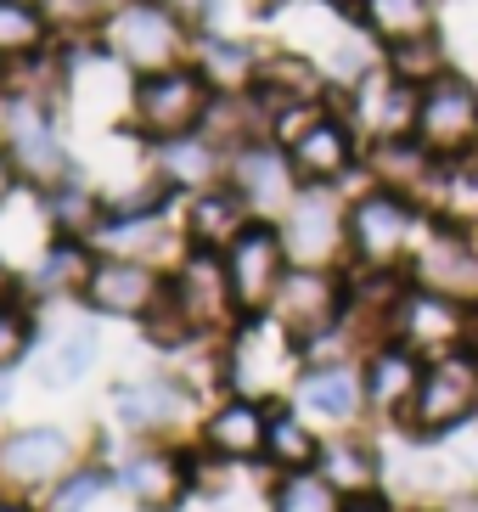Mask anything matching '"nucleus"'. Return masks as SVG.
<instances>
[{
  "instance_id": "1",
  "label": "nucleus",
  "mask_w": 478,
  "mask_h": 512,
  "mask_svg": "<svg viewBox=\"0 0 478 512\" xmlns=\"http://www.w3.org/2000/svg\"><path fill=\"white\" fill-rule=\"evenodd\" d=\"M428 209L417 197L389 192V186H366L349 203V265L355 271H400L411 265L417 242L428 237Z\"/></svg>"
},
{
  "instance_id": "2",
  "label": "nucleus",
  "mask_w": 478,
  "mask_h": 512,
  "mask_svg": "<svg viewBox=\"0 0 478 512\" xmlns=\"http://www.w3.org/2000/svg\"><path fill=\"white\" fill-rule=\"evenodd\" d=\"M276 141L293 158V175L299 186H338L344 175H355V164H366V141L349 124L344 107H304V113H287L276 119Z\"/></svg>"
},
{
  "instance_id": "3",
  "label": "nucleus",
  "mask_w": 478,
  "mask_h": 512,
  "mask_svg": "<svg viewBox=\"0 0 478 512\" xmlns=\"http://www.w3.org/2000/svg\"><path fill=\"white\" fill-rule=\"evenodd\" d=\"M478 417V361L473 349H450V355H434L428 372L417 383V400L405 411V434L411 439H439L450 428H467Z\"/></svg>"
},
{
  "instance_id": "4",
  "label": "nucleus",
  "mask_w": 478,
  "mask_h": 512,
  "mask_svg": "<svg viewBox=\"0 0 478 512\" xmlns=\"http://www.w3.org/2000/svg\"><path fill=\"white\" fill-rule=\"evenodd\" d=\"M417 141L434 152L439 164H462L478 152V79L462 68L439 74L434 85H422L417 102Z\"/></svg>"
},
{
  "instance_id": "5",
  "label": "nucleus",
  "mask_w": 478,
  "mask_h": 512,
  "mask_svg": "<svg viewBox=\"0 0 478 512\" xmlns=\"http://www.w3.org/2000/svg\"><path fill=\"white\" fill-rule=\"evenodd\" d=\"M293 265H327L338 271V259H349V203L338 186H299V197L287 203L276 220Z\"/></svg>"
},
{
  "instance_id": "6",
  "label": "nucleus",
  "mask_w": 478,
  "mask_h": 512,
  "mask_svg": "<svg viewBox=\"0 0 478 512\" xmlns=\"http://www.w3.org/2000/svg\"><path fill=\"white\" fill-rule=\"evenodd\" d=\"M417 102H422V91L417 85H405L389 62H372L360 79L344 85V113H349V124L360 130L366 147L417 136Z\"/></svg>"
},
{
  "instance_id": "7",
  "label": "nucleus",
  "mask_w": 478,
  "mask_h": 512,
  "mask_svg": "<svg viewBox=\"0 0 478 512\" xmlns=\"http://www.w3.org/2000/svg\"><path fill=\"white\" fill-rule=\"evenodd\" d=\"M209 102L214 85L203 79V68H158L135 85V124L158 141L192 136V130H203Z\"/></svg>"
},
{
  "instance_id": "8",
  "label": "nucleus",
  "mask_w": 478,
  "mask_h": 512,
  "mask_svg": "<svg viewBox=\"0 0 478 512\" xmlns=\"http://www.w3.org/2000/svg\"><path fill=\"white\" fill-rule=\"evenodd\" d=\"M349 310V276L327 271V265H293L270 299V316L282 321L299 344H315L321 332L344 327Z\"/></svg>"
},
{
  "instance_id": "9",
  "label": "nucleus",
  "mask_w": 478,
  "mask_h": 512,
  "mask_svg": "<svg viewBox=\"0 0 478 512\" xmlns=\"http://www.w3.org/2000/svg\"><path fill=\"white\" fill-rule=\"evenodd\" d=\"M473 316L478 310H467V304L405 282V293L394 299V316H389V338H400L405 349H417L422 361H434V355H450V349H467Z\"/></svg>"
},
{
  "instance_id": "10",
  "label": "nucleus",
  "mask_w": 478,
  "mask_h": 512,
  "mask_svg": "<svg viewBox=\"0 0 478 512\" xmlns=\"http://www.w3.org/2000/svg\"><path fill=\"white\" fill-rule=\"evenodd\" d=\"M299 355H304L299 338L270 316V310H259V316H248L242 332L231 338V361H225V372H231V383L254 400V394L282 389L287 377H293V366H299Z\"/></svg>"
},
{
  "instance_id": "11",
  "label": "nucleus",
  "mask_w": 478,
  "mask_h": 512,
  "mask_svg": "<svg viewBox=\"0 0 478 512\" xmlns=\"http://www.w3.org/2000/svg\"><path fill=\"white\" fill-rule=\"evenodd\" d=\"M287 271H293V259H287V242H282L276 220H254L225 248V276H231V293H237L242 316L270 310V299H276V287H282Z\"/></svg>"
},
{
  "instance_id": "12",
  "label": "nucleus",
  "mask_w": 478,
  "mask_h": 512,
  "mask_svg": "<svg viewBox=\"0 0 478 512\" xmlns=\"http://www.w3.org/2000/svg\"><path fill=\"white\" fill-rule=\"evenodd\" d=\"M405 282L445 293V299L478 310V237L473 231H450V226H428V237L417 242V254L405 265Z\"/></svg>"
},
{
  "instance_id": "13",
  "label": "nucleus",
  "mask_w": 478,
  "mask_h": 512,
  "mask_svg": "<svg viewBox=\"0 0 478 512\" xmlns=\"http://www.w3.org/2000/svg\"><path fill=\"white\" fill-rule=\"evenodd\" d=\"M180 29H186V23H180L175 12H164L158 0H130V6H119L113 23H107V46H113L119 62H130L141 74H158V68L175 62Z\"/></svg>"
},
{
  "instance_id": "14",
  "label": "nucleus",
  "mask_w": 478,
  "mask_h": 512,
  "mask_svg": "<svg viewBox=\"0 0 478 512\" xmlns=\"http://www.w3.org/2000/svg\"><path fill=\"white\" fill-rule=\"evenodd\" d=\"M169 304H175L192 332H214L237 316V293H231V276H225V254L214 248H197L192 259H180L175 282H169Z\"/></svg>"
},
{
  "instance_id": "15",
  "label": "nucleus",
  "mask_w": 478,
  "mask_h": 512,
  "mask_svg": "<svg viewBox=\"0 0 478 512\" xmlns=\"http://www.w3.org/2000/svg\"><path fill=\"white\" fill-rule=\"evenodd\" d=\"M231 186L254 209V220H282L287 203L299 197V175L282 141H254V147L231 152Z\"/></svg>"
},
{
  "instance_id": "16",
  "label": "nucleus",
  "mask_w": 478,
  "mask_h": 512,
  "mask_svg": "<svg viewBox=\"0 0 478 512\" xmlns=\"http://www.w3.org/2000/svg\"><path fill=\"white\" fill-rule=\"evenodd\" d=\"M327 68L304 51H265L254 68V85L248 91L270 107V119H287V113H304V107H327Z\"/></svg>"
},
{
  "instance_id": "17",
  "label": "nucleus",
  "mask_w": 478,
  "mask_h": 512,
  "mask_svg": "<svg viewBox=\"0 0 478 512\" xmlns=\"http://www.w3.org/2000/svg\"><path fill=\"white\" fill-rule=\"evenodd\" d=\"M164 293L169 287L158 282V271H152L147 259H119V254L102 259L85 282V299L96 310H107V316H152L164 304Z\"/></svg>"
},
{
  "instance_id": "18",
  "label": "nucleus",
  "mask_w": 478,
  "mask_h": 512,
  "mask_svg": "<svg viewBox=\"0 0 478 512\" xmlns=\"http://www.w3.org/2000/svg\"><path fill=\"white\" fill-rule=\"evenodd\" d=\"M422 372H428V361H422L417 349H405L400 338L372 344L366 349V372H360V383H366V406L400 422L405 411H411V400H417Z\"/></svg>"
},
{
  "instance_id": "19",
  "label": "nucleus",
  "mask_w": 478,
  "mask_h": 512,
  "mask_svg": "<svg viewBox=\"0 0 478 512\" xmlns=\"http://www.w3.org/2000/svg\"><path fill=\"white\" fill-rule=\"evenodd\" d=\"M0 136H6V158H12L17 169H29L34 181H45V186L68 181V175H62V147H57V136L45 130L40 107H29L23 96L6 102V113H0Z\"/></svg>"
},
{
  "instance_id": "20",
  "label": "nucleus",
  "mask_w": 478,
  "mask_h": 512,
  "mask_svg": "<svg viewBox=\"0 0 478 512\" xmlns=\"http://www.w3.org/2000/svg\"><path fill=\"white\" fill-rule=\"evenodd\" d=\"M299 394V411L315 422H332V428H349V422L366 411V383H360L355 366L332 361V366H310V372L293 383Z\"/></svg>"
},
{
  "instance_id": "21",
  "label": "nucleus",
  "mask_w": 478,
  "mask_h": 512,
  "mask_svg": "<svg viewBox=\"0 0 478 512\" xmlns=\"http://www.w3.org/2000/svg\"><path fill=\"white\" fill-rule=\"evenodd\" d=\"M248 226H254V209L242 203L237 186H203V192L192 197V214H186L192 242L197 248H214V254H225Z\"/></svg>"
},
{
  "instance_id": "22",
  "label": "nucleus",
  "mask_w": 478,
  "mask_h": 512,
  "mask_svg": "<svg viewBox=\"0 0 478 512\" xmlns=\"http://www.w3.org/2000/svg\"><path fill=\"white\" fill-rule=\"evenodd\" d=\"M422 209L434 226L450 231H473L478 237V164L462 158V164H439L428 192H422Z\"/></svg>"
},
{
  "instance_id": "23",
  "label": "nucleus",
  "mask_w": 478,
  "mask_h": 512,
  "mask_svg": "<svg viewBox=\"0 0 478 512\" xmlns=\"http://www.w3.org/2000/svg\"><path fill=\"white\" fill-rule=\"evenodd\" d=\"M366 169H372V186H389V192H405L417 197L428 192V181H434L439 158L428 147H422L417 136H400V141H377V147H366Z\"/></svg>"
},
{
  "instance_id": "24",
  "label": "nucleus",
  "mask_w": 478,
  "mask_h": 512,
  "mask_svg": "<svg viewBox=\"0 0 478 512\" xmlns=\"http://www.w3.org/2000/svg\"><path fill=\"white\" fill-rule=\"evenodd\" d=\"M68 462V434L62 428H23L0 445V473L12 484H45Z\"/></svg>"
},
{
  "instance_id": "25",
  "label": "nucleus",
  "mask_w": 478,
  "mask_h": 512,
  "mask_svg": "<svg viewBox=\"0 0 478 512\" xmlns=\"http://www.w3.org/2000/svg\"><path fill=\"white\" fill-rule=\"evenodd\" d=\"M265 428H270V417L248 400V394H237V400H225V406L209 417L203 439H209L214 456L242 462V456H265Z\"/></svg>"
},
{
  "instance_id": "26",
  "label": "nucleus",
  "mask_w": 478,
  "mask_h": 512,
  "mask_svg": "<svg viewBox=\"0 0 478 512\" xmlns=\"http://www.w3.org/2000/svg\"><path fill=\"white\" fill-rule=\"evenodd\" d=\"M355 23L372 34L377 46H400V40L439 29V0H360Z\"/></svg>"
},
{
  "instance_id": "27",
  "label": "nucleus",
  "mask_w": 478,
  "mask_h": 512,
  "mask_svg": "<svg viewBox=\"0 0 478 512\" xmlns=\"http://www.w3.org/2000/svg\"><path fill=\"white\" fill-rule=\"evenodd\" d=\"M315 467L338 484V496H344V501L349 496H372L377 479H383V462H377V451L366 445V439H327Z\"/></svg>"
},
{
  "instance_id": "28",
  "label": "nucleus",
  "mask_w": 478,
  "mask_h": 512,
  "mask_svg": "<svg viewBox=\"0 0 478 512\" xmlns=\"http://www.w3.org/2000/svg\"><path fill=\"white\" fill-rule=\"evenodd\" d=\"M90 361H96V332H90V327H68V332H57V338L40 349L34 377H40L45 389H74L79 377L90 372Z\"/></svg>"
},
{
  "instance_id": "29",
  "label": "nucleus",
  "mask_w": 478,
  "mask_h": 512,
  "mask_svg": "<svg viewBox=\"0 0 478 512\" xmlns=\"http://www.w3.org/2000/svg\"><path fill=\"white\" fill-rule=\"evenodd\" d=\"M383 62H389V68L405 79V85H417V91H422V85H434L439 74H450V68H456L445 29L417 34V40H400V46H383Z\"/></svg>"
},
{
  "instance_id": "30",
  "label": "nucleus",
  "mask_w": 478,
  "mask_h": 512,
  "mask_svg": "<svg viewBox=\"0 0 478 512\" xmlns=\"http://www.w3.org/2000/svg\"><path fill=\"white\" fill-rule=\"evenodd\" d=\"M158 169H164L175 186H214V175H220V147H214L203 130H192V136H175L164 141V152H158Z\"/></svg>"
},
{
  "instance_id": "31",
  "label": "nucleus",
  "mask_w": 478,
  "mask_h": 512,
  "mask_svg": "<svg viewBox=\"0 0 478 512\" xmlns=\"http://www.w3.org/2000/svg\"><path fill=\"white\" fill-rule=\"evenodd\" d=\"M254 68H259V51L248 40H237V34H209L203 40V79L214 91H248Z\"/></svg>"
},
{
  "instance_id": "32",
  "label": "nucleus",
  "mask_w": 478,
  "mask_h": 512,
  "mask_svg": "<svg viewBox=\"0 0 478 512\" xmlns=\"http://www.w3.org/2000/svg\"><path fill=\"white\" fill-rule=\"evenodd\" d=\"M265 456L282 473H299V467H315L321 462V439L310 434V422L299 417V411H276L265 428Z\"/></svg>"
},
{
  "instance_id": "33",
  "label": "nucleus",
  "mask_w": 478,
  "mask_h": 512,
  "mask_svg": "<svg viewBox=\"0 0 478 512\" xmlns=\"http://www.w3.org/2000/svg\"><path fill=\"white\" fill-rule=\"evenodd\" d=\"M113 406L130 428H164L180 417V389L175 383H124L113 389Z\"/></svg>"
},
{
  "instance_id": "34",
  "label": "nucleus",
  "mask_w": 478,
  "mask_h": 512,
  "mask_svg": "<svg viewBox=\"0 0 478 512\" xmlns=\"http://www.w3.org/2000/svg\"><path fill=\"white\" fill-rule=\"evenodd\" d=\"M276 512H344V496H338V484L321 473V467H299V473H287L276 484Z\"/></svg>"
},
{
  "instance_id": "35",
  "label": "nucleus",
  "mask_w": 478,
  "mask_h": 512,
  "mask_svg": "<svg viewBox=\"0 0 478 512\" xmlns=\"http://www.w3.org/2000/svg\"><path fill=\"white\" fill-rule=\"evenodd\" d=\"M164 214L152 209H135V214H119V220H102V248H113L119 259H141L152 248H164Z\"/></svg>"
},
{
  "instance_id": "36",
  "label": "nucleus",
  "mask_w": 478,
  "mask_h": 512,
  "mask_svg": "<svg viewBox=\"0 0 478 512\" xmlns=\"http://www.w3.org/2000/svg\"><path fill=\"white\" fill-rule=\"evenodd\" d=\"M180 484H186V467H180L175 456H141V462L124 467V490H130L135 501H147V507L175 501Z\"/></svg>"
},
{
  "instance_id": "37",
  "label": "nucleus",
  "mask_w": 478,
  "mask_h": 512,
  "mask_svg": "<svg viewBox=\"0 0 478 512\" xmlns=\"http://www.w3.org/2000/svg\"><path fill=\"white\" fill-rule=\"evenodd\" d=\"M45 40V23L34 6H23V0H0V57H29V51H40Z\"/></svg>"
},
{
  "instance_id": "38",
  "label": "nucleus",
  "mask_w": 478,
  "mask_h": 512,
  "mask_svg": "<svg viewBox=\"0 0 478 512\" xmlns=\"http://www.w3.org/2000/svg\"><path fill=\"white\" fill-rule=\"evenodd\" d=\"M51 220H57L62 231H79V226H90V220H102V214H96V197H90L85 186L57 181V197H51Z\"/></svg>"
},
{
  "instance_id": "39",
  "label": "nucleus",
  "mask_w": 478,
  "mask_h": 512,
  "mask_svg": "<svg viewBox=\"0 0 478 512\" xmlns=\"http://www.w3.org/2000/svg\"><path fill=\"white\" fill-rule=\"evenodd\" d=\"M79 265H85V259H79V248H51V254H45V265L34 271V287H68L79 276Z\"/></svg>"
},
{
  "instance_id": "40",
  "label": "nucleus",
  "mask_w": 478,
  "mask_h": 512,
  "mask_svg": "<svg viewBox=\"0 0 478 512\" xmlns=\"http://www.w3.org/2000/svg\"><path fill=\"white\" fill-rule=\"evenodd\" d=\"M102 484H107L102 473H79V479H68L57 490V501H51V512H85L90 501L102 496Z\"/></svg>"
},
{
  "instance_id": "41",
  "label": "nucleus",
  "mask_w": 478,
  "mask_h": 512,
  "mask_svg": "<svg viewBox=\"0 0 478 512\" xmlns=\"http://www.w3.org/2000/svg\"><path fill=\"white\" fill-rule=\"evenodd\" d=\"M29 349V321L17 316L12 304H0V366H12Z\"/></svg>"
},
{
  "instance_id": "42",
  "label": "nucleus",
  "mask_w": 478,
  "mask_h": 512,
  "mask_svg": "<svg viewBox=\"0 0 478 512\" xmlns=\"http://www.w3.org/2000/svg\"><path fill=\"white\" fill-rule=\"evenodd\" d=\"M164 12H175L180 23H220L231 0H158Z\"/></svg>"
},
{
  "instance_id": "43",
  "label": "nucleus",
  "mask_w": 478,
  "mask_h": 512,
  "mask_svg": "<svg viewBox=\"0 0 478 512\" xmlns=\"http://www.w3.org/2000/svg\"><path fill=\"white\" fill-rule=\"evenodd\" d=\"M344 512H394V507L372 490V496H349V501H344Z\"/></svg>"
},
{
  "instance_id": "44",
  "label": "nucleus",
  "mask_w": 478,
  "mask_h": 512,
  "mask_svg": "<svg viewBox=\"0 0 478 512\" xmlns=\"http://www.w3.org/2000/svg\"><path fill=\"white\" fill-rule=\"evenodd\" d=\"M6 197H12V158L0 152V209H6Z\"/></svg>"
},
{
  "instance_id": "45",
  "label": "nucleus",
  "mask_w": 478,
  "mask_h": 512,
  "mask_svg": "<svg viewBox=\"0 0 478 512\" xmlns=\"http://www.w3.org/2000/svg\"><path fill=\"white\" fill-rule=\"evenodd\" d=\"M327 6H332V12H349V17L360 12V0H327Z\"/></svg>"
},
{
  "instance_id": "46",
  "label": "nucleus",
  "mask_w": 478,
  "mask_h": 512,
  "mask_svg": "<svg viewBox=\"0 0 478 512\" xmlns=\"http://www.w3.org/2000/svg\"><path fill=\"white\" fill-rule=\"evenodd\" d=\"M467 349H473V361H478V316H473V332H467Z\"/></svg>"
},
{
  "instance_id": "47",
  "label": "nucleus",
  "mask_w": 478,
  "mask_h": 512,
  "mask_svg": "<svg viewBox=\"0 0 478 512\" xmlns=\"http://www.w3.org/2000/svg\"><path fill=\"white\" fill-rule=\"evenodd\" d=\"M6 389H12V383H6V366H0V406H6Z\"/></svg>"
},
{
  "instance_id": "48",
  "label": "nucleus",
  "mask_w": 478,
  "mask_h": 512,
  "mask_svg": "<svg viewBox=\"0 0 478 512\" xmlns=\"http://www.w3.org/2000/svg\"><path fill=\"white\" fill-rule=\"evenodd\" d=\"M6 282H12V271H6V259H0V293H6Z\"/></svg>"
},
{
  "instance_id": "49",
  "label": "nucleus",
  "mask_w": 478,
  "mask_h": 512,
  "mask_svg": "<svg viewBox=\"0 0 478 512\" xmlns=\"http://www.w3.org/2000/svg\"><path fill=\"white\" fill-rule=\"evenodd\" d=\"M0 512H29V507H17V501H0Z\"/></svg>"
},
{
  "instance_id": "50",
  "label": "nucleus",
  "mask_w": 478,
  "mask_h": 512,
  "mask_svg": "<svg viewBox=\"0 0 478 512\" xmlns=\"http://www.w3.org/2000/svg\"><path fill=\"white\" fill-rule=\"evenodd\" d=\"M259 6H282V0H259Z\"/></svg>"
},
{
  "instance_id": "51",
  "label": "nucleus",
  "mask_w": 478,
  "mask_h": 512,
  "mask_svg": "<svg viewBox=\"0 0 478 512\" xmlns=\"http://www.w3.org/2000/svg\"><path fill=\"white\" fill-rule=\"evenodd\" d=\"M23 6H34V0H23Z\"/></svg>"
},
{
  "instance_id": "52",
  "label": "nucleus",
  "mask_w": 478,
  "mask_h": 512,
  "mask_svg": "<svg viewBox=\"0 0 478 512\" xmlns=\"http://www.w3.org/2000/svg\"><path fill=\"white\" fill-rule=\"evenodd\" d=\"M473 164H478V152H473Z\"/></svg>"
}]
</instances>
